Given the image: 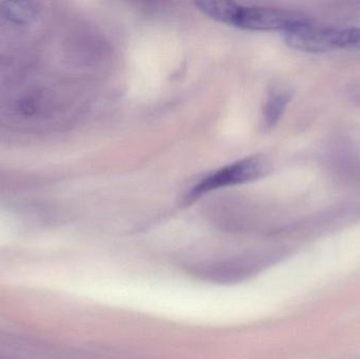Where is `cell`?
Segmentation results:
<instances>
[{
  "label": "cell",
  "instance_id": "3957f363",
  "mask_svg": "<svg viewBox=\"0 0 360 359\" xmlns=\"http://www.w3.org/2000/svg\"><path fill=\"white\" fill-rule=\"evenodd\" d=\"M266 261L245 256L193 266L192 272L201 280L217 284H236L266 267Z\"/></svg>",
  "mask_w": 360,
  "mask_h": 359
},
{
  "label": "cell",
  "instance_id": "5b68a950",
  "mask_svg": "<svg viewBox=\"0 0 360 359\" xmlns=\"http://www.w3.org/2000/svg\"><path fill=\"white\" fill-rule=\"evenodd\" d=\"M291 99V95L285 91H275L269 97L264 107V122L266 126H273L278 122Z\"/></svg>",
  "mask_w": 360,
  "mask_h": 359
},
{
  "label": "cell",
  "instance_id": "6da1fadb",
  "mask_svg": "<svg viewBox=\"0 0 360 359\" xmlns=\"http://www.w3.org/2000/svg\"><path fill=\"white\" fill-rule=\"evenodd\" d=\"M203 14L220 22L250 31H281L300 20L304 15L266 6H241L228 1L197 2Z\"/></svg>",
  "mask_w": 360,
  "mask_h": 359
},
{
  "label": "cell",
  "instance_id": "8992f818",
  "mask_svg": "<svg viewBox=\"0 0 360 359\" xmlns=\"http://www.w3.org/2000/svg\"><path fill=\"white\" fill-rule=\"evenodd\" d=\"M335 48L360 50V27L336 29Z\"/></svg>",
  "mask_w": 360,
  "mask_h": 359
},
{
  "label": "cell",
  "instance_id": "277c9868",
  "mask_svg": "<svg viewBox=\"0 0 360 359\" xmlns=\"http://www.w3.org/2000/svg\"><path fill=\"white\" fill-rule=\"evenodd\" d=\"M336 27L313 22L302 17L283 32L285 42L291 48L307 53H323L335 48Z\"/></svg>",
  "mask_w": 360,
  "mask_h": 359
},
{
  "label": "cell",
  "instance_id": "7a4b0ae2",
  "mask_svg": "<svg viewBox=\"0 0 360 359\" xmlns=\"http://www.w3.org/2000/svg\"><path fill=\"white\" fill-rule=\"evenodd\" d=\"M270 171V162L262 156H252L245 159L237 160L229 166L218 169L215 172H212L195 183L192 189L186 194V202L191 204L209 192L221 188L243 185L256 181L268 175Z\"/></svg>",
  "mask_w": 360,
  "mask_h": 359
}]
</instances>
